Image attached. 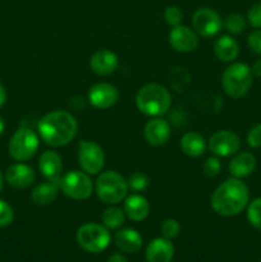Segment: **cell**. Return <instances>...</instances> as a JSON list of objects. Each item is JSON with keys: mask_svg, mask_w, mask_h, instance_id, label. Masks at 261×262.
<instances>
[{"mask_svg": "<svg viewBox=\"0 0 261 262\" xmlns=\"http://www.w3.org/2000/svg\"><path fill=\"white\" fill-rule=\"evenodd\" d=\"M94 183L83 170H72L64 174L60 179V191L67 197L77 201L87 200L94 192Z\"/></svg>", "mask_w": 261, "mask_h": 262, "instance_id": "cell-8", "label": "cell"}, {"mask_svg": "<svg viewBox=\"0 0 261 262\" xmlns=\"http://www.w3.org/2000/svg\"><path fill=\"white\" fill-rule=\"evenodd\" d=\"M36 179L35 170L30 165L17 163L10 165L5 171V181L10 187L18 189H25L32 186Z\"/></svg>", "mask_w": 261, "mask_h": 262, "instance_id": "cell-14", "label": "cell"}, {"mask_svg": "<svg viewBox=\"0 0 261 262\" xmlns=\"http://www.w3.org/2000/svg\"><path fill=\"white\" fill-rule=\"evenodd\" d=\"M214 53L220 61L232 63L240 54V45L237 40L229 35H223L215 41Z\"/></svg>", "mask_w": 261, "mask_h": 262, "instance_id": "cell-22", "label": "cell"}, {"mask_svg": "<svg viewBox=\"0 0 261 262\" xmlns=\"http://www.w3.org/2000/svg\"><path fill=\"white\" fill-rule=\"evenodd\" d=\"M207 145L204 136L197 132H187L181 138V148L187 156L200 158L205 154Z\"/></svg>", "mask_w": 261, "mask_h": 262, "instance_id": "cell-24", "label": "cell"}, {"mask_svg": "<svg viewBox=\"0 0 261 262\" xmlns=\"http://www.w3.org/2000/svg\"><path fill=\"white\" fill-rule=\"evenodd\" d=\"M3 186H4V178H3V174L2 171H0V192H2Z\"/></svg>", "mask_w": 261, "mask_h": 262, "instance_id": "cell-40", "label": "cell"}, {"mask_svg": "<svg viewBox=\"0 0 261 262\" xmlns=\"http://www.w3.org/2000/svg\"><path fill=\"white\" fill-rule=\"evenodd\" d=\"M14 220V211L12 206L4 200H0V228L8 227Z\"/></svg>", "mask_w": 261, "mask_h": 262, "instance_id": "cell-31", "label": "cell"}, {"mask_svg": "<svg viewBox=\"0 0 261 262\" xmlns=\"http://www.w3.org/2000/svg\"><path fill=\"white\" fill-rule=\"evenodd\" d=\"M40 138L50 147L68 145L78 130L77 119L66 110H54L44 115L38 122Z\"/></svg>", "mask_w": 261, "mask_h": 262, "instance_id": "cell-1", "label": "cell"}, {"mask_svg": "<svg viewBox=\"0 0 261 262\" xmlns=\"http://www.w3.org/2000/svg\"><path fill=\"white\" fill-rule=\"evenodd\" d=\"M247 45L252 53L261 55V28H257L250 33L247 38Z\"/></svg>", "mask_w": 261, "mask_h": 262, "instance_id": "cell-35", "label": "cell"}, {"mask_svg": "<svg viewBox=\"0 0 261 262\" xmlns=\"http://www.w3.org/2000/svg\"><path fill=\"white\" fill-rule=\"evenodd\" d=\"M247 143L251 148L261 147V123L255 124L248 130Z\"/></svg>", "mask_w": 261, "mask_h": 262, "instance_id": "cell-34", "label": "cell"}, {"mask_svg": "<svg viewBox=\"0 0 261 262\" xmlns=\"http://www.w3.org/2000/svg\"><path fill=\"white\" fill-rule=\"evenodd\" d=\"M192 27L201 37L211 38L222 31L223 19L216 10L211 8H200L192 18Z\"/></svg>", "mask_w": 261, "mask_h": 262, "instance_id": "cell-10", "label": "cell"}, {"mask_svg": "<svg viewBox=\"0 0 261 262\" xmlns=\"http://www.w3.org/2000/svg\"><path fill=\"white\" fill-rule=\"evenodd\" d=\"M164 18H165V22L168 23L170 27H177L182 23V19H183V13L176 5H170L165 9L164 12Z\"/></svg>", "mask_w": 261, "mask_h": 262, "instance_id": "cell-29", "label": "cell"}, {"mask_svg": "<svg viewBox=\"0 0 261 262\" xmlns=\"http://www.w3.org/2000/svg\"><path fill=\"white\" fill-rule=\"evenodd\" d=\"M223 26L230 35H241L246 30V18L238 13L227 15Z\"/></svg>", "mask_w": 261, "mask_h": 262, "instance_id": "cell-26", "label": "cell"}, {"mask_svg": "<svg viewBox=\"0 0 261 262\" xmlns=\"http://www.w3.org/2000/svg\"><path fill=\"white\" fill-rule=\"evenodd\" d=\"M247 219L255 229L261 230V197L247 205Z\"/></svg>", "mask_w": 261, "mask_h": 262, "instance_id": "cell-27", "label": "cell"}, {"mask_svg": "<svg viewBox=\"0 0 261 262\" xmlns=\"http://www.w3.org/2000/svg\"><path fill=\"white\" fill-rule=\"evenodd\" d=\"M5 101H7V91H5L4 86L0 82V107L5 104Z\"/></svg>", "mask_w": 261, "mask_h": 262, "instance_id": "cell-38", "label": "cell"}, {"mask_svg": "<svg viewBox=\"0 0 261 262\" xmlns=\"http://www.w3.org/2000/svg\"><path fill=\"white\" fill-rule=\"evenodd\" d=\"M207 148L219 158H229L235 155L241 148V140L232 130H217L210 137Z\"/></svg>", "mask_w": 261, "mask_h": 262, "instance_id": "cell-11", "label": "cell"}, {"mask_svg": "<svg viewBox=\"0 0 261 262\" xmlns=\"http://www.w3.org/2000/svg\"><path fill=\"white\" fill-rule=\"evenodd\" d=\"M78 163L89 176L99 174L105 165V154L101 146L94 141L82 140L78 145Z\"/></svg>", "mask_w": 261, "mask_h": 262, "instance_id": "cell-9", "label": "cell"}, {"mask_svg": "<svg viewBox=\"0 0 261 262\" xmlns=\"http://www.w3.org/2000/svg\"><path fill=\"white\" fill-rule=\"evenodd\" d=\"M40 146V138L30 128H19L9 141V155L17 161H27L36 155Z\"/></svg>", "mask_w": 261, "mask_h": 262, "instance_id": "cell-7", "label": "cell"}, {"mask_svg": "<svg viewBox=\"0 0 261 262\" xmlns=\"http://www.w3.org/2000/svg\"><path fill=\"white\" fill-rule=\"evenodd\" d=\"M145 255L147 262H170L174 256V246L170 239L155 238L148 243Z\"/></svg>", "mask_w": 261, "mask_h": 262, "instance_id": "cell-18", "label": "cell"}, {"mask_svg": "<svg viewBox=\"0 0 261 262\" xmlns=\"http://www.w3.org/2000/svg\"><path fill=\"white\" fill-rule=\"evenodd\" d=\"M136 105L142 114L161 117L170 109L171 96L168 90L159 83H147L138 90Z\"/></svg>", "mask_w": 261, "mask_h": 262, "instance_id": "cell-3", "label": "cell"}, {"mask_svg": "<svg viewBox=\"0 0 261 262\" xmlns=\"http://www.w3.org/2000/svg\"><path fill=\"white\" fill-rule=\"evenodd\" d=\"M228 168H229V173L232 174L233 178H246V177L251 176L256 169V158L253 156V154L247 152V151L237 152L235 155H233Z\"/></svg>", "mask_w": 261, "mask_h": 262, "instance_id": "cell-19", "label": "cell"}, {"mask_svg": "<svg viewBox=\"0 0 261 262\" xmlns=\"http://www.w3.org/2000/svg\"><path fill=\"white\" fill-rule=\"evenodd\" d=\"M251 69H252V73L255 74V76L260 77V78H261V58L257 59V60L253 63L252 68H251Z\"/></svg>", "mask_w": 261, "mask_h": 262, "instance_id": "cell-36", "label": "cell"}, {"mask_svg": "<svg viewBox=\"0 0 261 262\" xmlns=\"http://www.w3.org/2000/svg\"><path fill=\"white\" fill-rule=\"evenodd\" d=\"M87 99L90 104L96 109H109L117 104L119 99V91L114 84L100 82L89 90Z\"/></svg>", "mask_w": 261, "mask_h": 262, "instance_id": "cell-12", "label": "cell"}, {"mask_svg": "<svg viewBox=\"0 0 261 262\" xmlns=\"http://www.w3.org/2000/svg\"><path fill=\"white\" fill-rule=\"evenodd\" d=\"M169 43L179 53H191L199 46V35L187 26H177L169 32Z\"/></svg>", "mask_w": 261, "mask_h": 262, "instance_id": "cell-13", "label": "cell"}, {"mask_svg": "<svg viewBox=\"0 0 261 262\" xmlns=\"http://www.w3.org/2000/svg\"><path fill=\"white\" fill-rule=\"evenodd\" d=\"M102 225L107 229H118L122 227L125 222V212L124 210L119 209L117 206H110L109 209L102 212Z\"/></svg>", "mask_w": 261, "mask_h": 262, "instance_id": "cell-25", "label": "cell"}, {"mask_svg": "<svg viewBox=\"0 0 261 262\" xmlns=\"http://www.w3.org/2000/svg\"><path fill=\"white\" fill-rule=\"evenodd\" d=\"M250 204V189L243 181L230 178L223 182L211 196V207L222 216H235Z\"/></svg>", "mask_w": 261, "mask_h": 262, "instance_id": "cell-2", "label": "cell"}, {"mask_svg": "<svg viewBox=\"0 0 261 262\" xmlns=\"http://www.w3.org/2000/svg\"><path fill=\"white\" fill-rule=\"evenodd\" d=\"M59 191H60V182L46 181L33 188V191L31 192V199H32L33 204L46 206L55 201Z\"/></svg>", "mask_w": 261, "mask_h": 262, "instance_id": "cell-21", "label": "cell"}, {"mask_svg": "<svg viewBox=\"0 0 261 262\" xmlns=\"http://www.w3.org/2000/svg\"><path fill=\"white\" fill-rule=\"evenodd\" d=\"M77 243L90 253H100L110 243V233L106 227L96 223H87L77 230Z\"/></svg>", "mask_w": 261, "mask_h": 262, "instance_id": "cell-6", "label": "cell"}, {"mask_svg": "<svg viewBox=\"0 0 261 262\" xmlns=\"http://www.w3.org/2000/svg\"><path fill=\"white\" fill-rule=\"evenodd\" d=\"M222 170V163L217 158H209L204 164V173L205 176L210 177H216L217 174Z\"/></svg>", "mask_w": 261, "mask_h": 262, "instance_id": "cell-33", "label": "cell"}, {"mask_svg": "<svg viewBox=\"0 0 261 262\" xmlns=\"http://www.w3.org/2000/svg\"><path fill=\"white\" fill-rule=\"evenodd\" d=\"M114 243L120 251L125 253L137 252L142 247V237L135 229H120L115 233Z\"/></svg>", "mask_w": 261, "mask_h": 262, "instance_id": "cell-23", "label": "cell"}, {"mask_svg": "<svg viewBox=\"0 0 261 262\" xmlns=\"http://www.w3.org/2000/svg\"><path fill=\"white\" fill-rule=\"evenodd\" d=\"M179 232H181V225L176 219H166L161 224V233L166 239H173V238L178 237Z\"/></svg>", "mask_w": 261, "mask_h": 262, "instance_id": "cell-30", "label": "cell"}, {"mask_svg": "<svg viewBox=\"0 0 261 262\" xmlns=\"http://www.w3.org/2000/svg\"><path fill=\"white\" fill-rule=\"evenodd\" d=\"M123 210L125 216L129 217L132 222H142L150 214V204L142 194L135 193L125 197Z\"/></svg>", "mask_w": 261, "mask_h": 262, "instance_id": "cell-20", "label": "cell"}, {"mask_svg": "<svg viewBox=\"0 0 261 262\" xmlns=\"http://www.w3.org/2000/svg\"><path fill=\"white\" fill-rule=\"evenodd\" d=\"M128 188H130L135 192H142L150 184V178L146 176L142 171H136V173L130 174L129 178L127 181Z\"/></svg>", "mask_w": 261, "mask_h": 262, "instance_id": "cell-28", "label": "cell"}, {"mask_svg": "<svg viewBox=\"0 0 261 262\" xmlns=\"http://www.w3.org/2000/svg\"><path fill=\"white\" fill-rule=\"evenodd\" d=\"M247 20L253 28H261V2L255 3L248 9Z\"/></svg>", "mask_w": 261, "mask_h": 262, "instance_id": "cell-32", "label": "cell"}, {"mask_svg": "<svg viewBox=\"0 0 261 262\" xmlns=\"http://www.w3.org/2000/svg\"><path fill=\"white\" fill-rule=\"evenodd\" d=\"M143 135H145L146 141L151 146L158 147V146H161L168 142L169 138H170V124L165 119H163V118L155 117L146 123Z\"/></svg>", "mask_w": 261, "mask_h": 262, "instance_id": "cell-16", "label": "cell"}, {"mask_svg": "<svg viewBox=\"0 0 261 262\" xmlns=\"http://www.w3.org/2000/svg\"><path fill=\"white\" fill-rule=\"evenodd\" d=\"M4 130H5V122H4V119L0 117V136L4 133Z\"/></svg>", "mask_w": 261, "mask_h": 262, "instance_id": "cell-39", "label": "cell"}, {"mask_svg": "<svg viewBox=\"0 0 261 262\" xmlns=\"http://www.w3.org/2000/svg\"><path fill=\"white\" fill-rule=\"evenodd\" d=\"M118 66H119V60H118L117 54L109 49H100L95 51L94 55L90 59V67L92 72L101 77L114 73Z\"/></svg>", "mask_w": 261, "mask_h": 262, "instance_id": "cell-15", "label": "cell"}, {"mask_svg": "<svg viewBox=\"0 0 261 262\" xmlns=\"http://www.w3.org/2000/svg\"><path fill=\"white\" fill-rule=\"evenodd\" d=\"M107 262H128V260L124 256L119 255V253H114V255H112L107 258Z\"/></svg>", "mask_w": 261, "mask_h": 262, "instance_id": "cell-37", "label": "cell"}, {"mask_svg": "<svg viewBox=\"0 0 261 262\" xmlns=\"http://www.w3.org/2000/svg\"><path fill=\"white\" fill-rule=\"evenodd\" d=\"M38 169L48 181L60 182L63 171V161L55 151H45L38 159Z\"/></svg>", "mask_w": 261, "mask_h": 262, "instance_id": "cell-17", "label": "cell"}, {"mask_svg": "<svg viewBox=\"0 0 261 262\" xmlns=\"http://www.w3.org/2000/svg\"><path fill=\"white\" fill-rule=\"evenodd\" d=\"M252 82V69L245 63H233L223 72V89L232 99H241L245 96L250 91Z\"/></svg>", "mask_w": 261, "mask_h": 262, "instance_id": "cell-5", "label": "cell"}, {"mask_svg": "<svg viewBox=\"0 0 261 262\" xmlns=\"http://www.w3.org/2000/svg\"><path fill=\"white\" fill-rule=\"evenodd\" d=\"M128 183L124 177L115 170L100 173L95 183V192L104 204L117 205L124 201L128 194Z\"/></svg>", "mask_w": 261, "mask_h": 262, "instance_id": "cell-4", "label": "cell"}]
</instances>
